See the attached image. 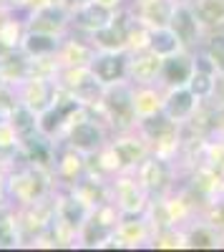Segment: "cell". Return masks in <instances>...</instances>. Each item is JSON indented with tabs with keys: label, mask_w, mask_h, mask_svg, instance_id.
Returning a JSON list of instances; mask_svg holds the SVG:
<instances>
[{
	"label": "cell",
	"mask_w": 224,
	"mask_h": 252,
	"mask_svg": "<svg viewBox=\"0 0 224 252\" xmlns=\"http://www.w3.org/2000/svg\"><path fill=\"white\" fill-rule=\"evenodd\" d=\"M124 68H126V63H124V58H121V56H104V58H98L93 63L96 76L104 81V83L118 81L121 76H124Z\"/></svg>",
	"instance_id": "cell-1"
},
{
	"label": "cell",
	"mask_w": 224,
	"mask_h": 252,
	"mask_svg": "<svg viewBox=\"0 0 224 252\" xmlns=\"http://www.w3.org/2000/svg\"><path fill=\"white\" fill-rule=\"evenodd\" d=\"M194 109V94L192 91H176L167 101V111L171 119H184Z\"/></svg>",
	"instance_id": "cell-2"
},
{
	"label": "cell",
	"mask_w": 224,
	"mask_h": 252,
	"mask_svg": "<svg viewBox=\"0 0 224 252\" xmlns=\"http://www.w3.org/2000/svg\"><path fill=\"white\" fill-rule=\"evenodd\" d=\"M174 33L179 40H184V43H192V38L196 35V20L192 18L189 10H176L174 13Z\"/></svg>",
	"instance_id": "cell-3"
},
{
	"label": "cell",
	"mask_w": 224,
	"mask_h": 252,
	"mask_svg": "<svg viewBox=\"0 0 224 252\" xmlns=\"http://www.w3.org/2000/svg\"><path fill=\"white\" fill-rule=\"evenodd\" d=\"M98 141H101V134H98L96 126H91V124H78L73 129V144L78 146V149H86V152L96 149Z\"/></svg>",
	"instance_id": "cell-4"
},
{
	"label": "cell",
	"mask_w": 224,
	"mask_h": 252,
	"mask_svg": "<svg viewBox=\"0 0 224 252\" xmlns=\"http://www.w3.org/2000/svg\"><path fill=\"white\" fill-rule=\"evenodd\" d=\"M164 76L171 83H184L192 78V63L187 58H169L164 66Z\"/></svg>",
	"instance_id": "cell-5"
},
{
	"label": "cell",
	"mask_w": 224,
	"mask_h": 252,
	"mask_svg": "<svg viewBox=\"0 0 224 252\" xmlns=\"http://www.w3.org/2000/svg\"><path fill=\"white\" fill-rule=\"evenodd\" d=\"M81 20H84V26H88V28H101L104 31L109 26L111 15H109V10L104 5H91V8H86L84 13H81Z\"/></svg>",
	"instance_id": "cell-6"
},
{
	"label": "cell",
	"mask_w": 224,
	"mask_h": 252,
	"mask_svg": "<svg viewBox=\"0 0 224 252\" xmlns=\"http://www.w3.org/2000/svg\"><path fill=\"white\" fill-rule=\"evenodd\" d=\"M176 43H179V38H176L174 31H156V33L151 35V48H154L156 53L169 56V53L176 51Z\"/></svg>",
	"instance_id": "cell-7"
},
{
	"label": "cell",
	"mask_w": 224,
	"mask_h": 252,
	"mask_svg": "<svg viewBox=\"0 0 224 252\" xmlns=\"http://www.w3.org/2000/svg\"><path fill=\"white\" fill-rule=\"evenodd\" d=\"M26 46H28L30 53H46V51H53L56 48L53 38H48V35H28Z\"/></svg>",
	"instance_id": "cell-8"
},
{
	"label": "cell",
	"mask_w": 224,
	"mask_h": 252,
	"mask_svg": "<svg viewBox=\"0 0 224 252\" xmlns=\"http://www.w3.org/2000/svg\"><path fill=\"white\" fill-rule=\"evenodd\" d=\"M209 91H212V81H209L207 73L192 76V94H194V96H207Z\"/></svg>",
	"instance_id": "cell-9"
},
{
	"label": "cell",
	"mask_w": 224,
	"mask_h": 252,
	"mask_svg": "<svg viewBox=\"0 0 224 252\" xmlns=\"http://www.w3.org/2000/svg\"><path fill=\"white\" fill-rule=\"evenodd\" d=\"M76 103H71V106H66V109H58V111H51V114H46V119H43V131H53L56 126L60 124V119H63V114L68 111V109H73Z\"/></svg>",
	"instance_id": "cell-10"
},
{
	"label": "cell",
	"mask_w": 224,
	"mask_h": 252,
	"mask_svg": "<svg viewBox=\"0 0 224 252\" xmlns=\"http://www.w3.org/2000/svg\"><path fill=\"white\" fill-rule=\"evenodd\" d=\"M15 119H18V121H15V129H18L20 134H28V131L33 129V119H30L28 111H18Z\"/></svg>",
	"instance_id": "cell-11"
},
{
	"label": "cell",
	"mask_w": 224,
	"mask_h": 252,
	"mask_svg": "<svg viewBox=\"0 0 224 252\" xmlns=\"http://www.w3.org/2000/svg\"><path fill=\"white\" fill-rule=\"evenodd\" d=\"M66 217H68V220L76 224L81 217H84V207H78V204L73 207V202H71V204H66Z\"/></svg>",
	"instance_id": "cell-12"
},
{
	"label": "cell",
	"mask_w": 224,
	"mask_h": 252,
	"mask_svg": "<svg viewBox=\"0 0 224 252\" xmlns=\"http://www.w3.org/2000/svg\"><path fill=\"white\" fill-rule=\"evenodd\" d=\"M212 51H214V58L219 61V66L224 68V38H217V40H214Z\"/></svg>",
	"instance_id": "cell-13"
},
{
	"label": "cell",
	"mask_w": 224,
	"mask_h": 252,
	"mask_svg": "<svg viewBox=\"0 0 224 252\" xmlns=\"http://www.w3.org/2000/svg\"><path fill=\"white\" fill-rule=\"evenodd\" d=\"M30 154H33V157L38 154V159H46V146H43V144H35V146H30Z\"/></svg>",
	"instance_id": "cell-14"
}]
</instances>
